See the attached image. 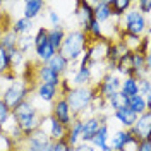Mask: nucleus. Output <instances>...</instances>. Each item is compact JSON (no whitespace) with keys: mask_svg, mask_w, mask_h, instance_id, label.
I'll return each mask as SVG.
<instances>
[{"mask_svg":"<svg viewBox=\"0 0 151 151\" xmlns=\"http://www.w3.org/2000/svg\"><path fill=\"white\" fill-rule=\"evenodd\" d=\"M10 117L14 119V122L17 125L21 132L24 134V137H28L29 134H33L35 131L41 129L43 127V117L40 115L38 108L35 106V103L31 100H24L21 105H17L12 112H10Z\"/></svg>","mask_w":151,"mask_h":151,"instance_id":"nucleus-1","label":"nucleus"},{"mask_svg":"<svg viewBox=\"0 0 151 151\" xmlns=\"http://www.w3.org/2000/svg\"><path fill=\"white\" fill-rule=\"evenodd\" d=\"M89 43H91V40H89V36L84 31L72 29V31L65 33L64 41H62V45L58 48V53L70 64V62H76L77 58L83 57V53L89 47Z\"/></svg>","mask_w":151,"mask_h":151,"instance_id":"nucleus-2","label":"nucleus"},{"mask_svg":"<svg viewBox=\"0 0 151 151\" xmlns=\"http://www.w3.org/2000/svg\"><path fill=\"white\" fill-rule=\"evenodd\" d=\"M94 96H96L94 86H70V89L64 94L74 119H81V115L93 105Z\"/></svg>","mask_w":151,"mask_h":151,"instance_id":"nucleus-3","label":"nucleus"},{"mask_svg":"<svg viewBox=\"0 0 151 151\" xmlns=\"http://www.w3.org/2000/svg\"><path fill=\"white\" fill-rule=\"evenodd\" d=\"M36 84V81L35 79H28L26 76L24 77H16L9 86H7V89L2 93V101L7 105V108H9L10 112L21 105L24 100H28L29 93L33 91V88Z\"/></svg>","mask_w":151,"mask_h":151,"instance_id":"nucleus-4","label":"nucleus"},{"mask_svg":"<svg viewBox=\"0 0 151 151\" xmlns=\"http://www.w3.org/2000/svg\"><path fill=\"white\" fill-rule=\"evenodd\" d=\"M52 144H53V141L48 137L47 131L41 127V129L35 131L33 134H29L28 137L22 141V144L17 146L16 150L17 151H50Z\"/></svg>","mask_w":151,"mask_h":151,"instance_id":"nucleus-5","label":"nucleus"},{"mask_svg":"<svg viewBox=\"0 0 151 151\" xmlns=\"http://www.w3.org/2000/svg\"><path fill=\"white\" fill-rule=\"evenodd\" d=\"M148 19L146 16H142L137 9L127 10L124 14V29L122 33H127V35H134V36H139L148 29Z\"/></svg>","mask_w":151,"mask_h":151,"instance_id":"nucleus-6","label":"nucleus"},{"mask_svg":"<svg viewBox=\"0 0 151 151\" xmlns=\"http://www.w3.org/2000/svg\"><path fill=\"white\" fill-rule=\"evenodd\" d=\"M120 77L115 74H105L101 77V81L98 84H93L94 89H96V96H100L101 100H108L112 94L119 93L120 91Z\"/></svg>","mask_w":151,"mask_h":151,"instance_id":"nucleus-7","label":"nucleus"},{"mask_svg":"<svg viewBox=\"0 0 151 151\" xmlns=\"http://www.w3.org/2000/svg\"><path fill=\"white\" fill-rule=\"evenodd\" d=\"M131 134L137 139V141H142V139H150L151 136V112L146 110L144 113H141L137 117L136 124L132 125L131 129Z\"/></svg>","mask_w":151,"mask_h":151,"instance_id":"nucleus-8","label":"nucleus"},{"mask_svg":"<svg viewBox=\"0 0 151 151\" xmlns=\"http://www.w3.org/2000/svg\"><path fill=\"white\" fill-rule=\"evenodd\" d=\"M50 115L55 117L64 127H69V125L72 124V120H74V117H72V113H70V108H69V105H67L64 96H58V98H57V101L53 103V106H52V113H50Z\"/></svg>","mask_w":151,"mask_h":151,"instance_id":"nucleus-9","label":"nucleus"},{"mask_svg":"<svg viewBox=\"0 0 151 151\" xmlns=\"http://www.w3.org/2000/svg\"><path fill=\"white\" fill-rule=\"evenodd\" d=\"M131 144H137V139L134 137L131 134V131H127V129H122V131L115 132V136H112V141H110V150L112 151H125L127 150V146H131Z\"/></svg>","mask_w":151,"mask_h":151,"instance_id":"nucleus-10","label":"nucleus"},{"mask_svg":"<svg viewBox=\"0 0 151 151\" xmlns=\"http://www.w3.org/2000/svg\"><path fill=\"white\" fill-rule=\"evenodd\" d=\"M76 16L79 19V26H81V31L88 33L89 29V24L94 21L93 16V9L89 5V2H77V10H76Z\"/></svg>","mask_w":151,"mask_h":151,"instance_id":"nucleus-11","label":"nucleus"},{"mask_svg":"<svg viewBox=\"0 0 151 151\" xmlns=\"http://www.w3.org/2000/svg\"><path fill=\"white\" fill-rule=\"evenodd\" d=\"M103 119L100 117H88L83 120V131H81V142H91L94 134L98 132Z\"/></svg>","mask_w":151,"mask_h":151,"instance_id":"nucleus-12","label":"nucleus"},{"mask_svg":"<svg viewBox=\"0 0 151 151\" xmlns=\"http://www.w3.org/2000/svg\"><path fill=\"white\" fill-rule=\"evenodd\" d=\"M91 9H93V16L96 22H106L112 17V10H110V0H98V2H89Z\"/></svg>","mask_w":151,"mask_h":151,"instance_id":"nucleus-13","label":"nucleus"},{"mask_svg":"<svg viewBox=\"0 0 151 151\" xmlns=\"http://www.w3.org/2000/svg\"><path fill=\"white\" fill-rule=\"evenodd\" d=\"M35 79L40 81V83H45V84L57 86V88H58L60 81H62V77L57 74V72H53V70H52L48 65H45V64H41V65L36 69V76H35Z\"/></svg>","mask_w":151,"mask_h":151,"instance_id":"nucleus-14","label":"nucleus"},{"mask_svg":"<svg viewBox=\"0 0 151 151\" xmlns=\"http://www.w3.org/2000/svg\"><path fill=\"white\" fill-rule=\"evenodd\" d=\"M108 139H110V136H108V125H106L105 122H101L98 132L94 134V137L91 139L89 144L93 146L94 150L98 148V150H101V151H112L110 146H108Z\"/></svg>","mask_w":151,"mask_h":151,"instance_id":"nucleus-15","label":"nucleus"},{"mask_svg":"<svg viewBox=\"0 0 151 151\" xmlns=\"http://www.w3.org/2000/svg\"><path fill=\"white\" fill-rule=\"evenodd\" d=\"M81 131H83V119H74L72 124L67 127L65 141L70 148H74L77 142H81Z\"/></svg>","mask_w":151,"mask_h":151,"instance_id":"nucleus-16","label":"nucleus"},{"mask_svg":"<svg viewBox=\"0 0 151 151\" xmlns=\"http://www.w3.org/2000/svg\"><path fill=\"white\" fill-rule=\"evenodd\" d=\"M47 120H48V125H50V129H48V132H47L48 137H50L52 141H62V139H65L67 127H64V125L58 122L55 117H52V115H48Z\"/></svg>","mask_w":151,"mask_h":151,"instance_id":"nucleus-17","label":"nucleus"},{"mask_svg":"<svg viewBox=\"0 0 151 151\" xmlns=\"http://www.w3.org/2000/svg\"><path fill=\"white\" fill-rule=\"evenodd\" d=\"M36 94L40 100L43 101H55L58 98V88L57 86H52V84H45V83H38L36 84Z\"/></svg>","mask_w":151,"mask_h":151,"instance_id":"nucleus-18","label":"nucleus"},{"mask_svg":"<svg viewBox=\"0 0 151 151\" xmlns=\"http://www.w3.org/2000/svg\"><path fill=\"white\" fill-rule=\"evenodd\" d=\"M93 70L89 65H79V69L76 70L72 83L76 86H93Z\"/></svg>","mask_w":151,"mask_h":151,"instance_id":"nucleus-19","label":"nucleus"},{"mask_svg":"<svg viewBox=\"0 0 151 151\" xmlns=\"http://www.w3.org/2000/svg\"><path fill=\"white\" fill-rule=\"evenodd\" d=\"M113 115H115V119L124 125V129H127V131L136 124L137 117H139V115H136V113L132 112L131 108H127V106H125V108H120V110H117V112H113Z\"/></svg>","mask_w":151,"mask_h":151,"instance_id":"nucleus-20","label":"nucleus"},{"mask_svg":"<svg viewBox=\"0 0 151 151\" xmlns=\"http://www.w3.org/2000/svg\"><path fill=\"white\" fill-rule=\"evenodd\" d=\"M45 2L43 0H28L24 2V16L22 17L29 19V21H35L40 16V12L45 9Z\"/></svg>","mask_w":151,"mask_h":151,"instance_id":"nucleus-21","label":"nucleus"},{"mask_svg":"<svg viewBox=\"0 0 151 151\" xmlns=\"http://www.w3.org/2000/svg\"><path fill=\"white\" fill-rule=\"evenodd\" d=\"M45 65H48L52 70H53V72H57V74L60 76V77H62V74H65L67 70H69V62H67V60L60 55L58 52H57L52 58H50V62H48V64H45Z\"/></svg>","mask_w":151,"mask_h":151,"instance_id":"nucleus-22","label":"nucleus"},{"mask_svg":"<svg viewBox=\"0 0 151 151\" xmlns=\"http://www.w3.org/2000/svg\"><path fill=\"white\" fill-rule=\"evenodd\" d=\"M9 29L12 33H16L17 36H24V35H28L29 31L33 29V21H29L26 17H19L12 22V26Z\"/></svg>","mask_w":151,"mask_h":151,"instance_id":"nucleus-23","label":"nucleus"},{"mask_svg":"<svg viewBox=\"0 0 151 151\" xmlns=\"http://www.w3.org/2000/svg\"><path fill=\"white\" fill-rule=\"evenodd\" d=\"M120 93H122L125 98H131L134 94H139L137 79H136V77H125L122 83H120Z\"/></svg>","mask_w":151,"mask_h":151,"instance_id":"nucleus-24","label":"nucleus"},{"mask_svg":"<svg viewBox=\"0 0 151 151\" xmlns=\"http://www.w3.org/2000/svg\"><path fill=\"white\" fill-rule=\"evenodd\" d=\"M64 36H65V29L62 26H55V28L48 29V43L55 48L57 52H58V48L64 41Z\"/></svg>","mask_w":151,"mask_h":151,"instance_id":"nucleus-25","label":"nucleus"},{"mask_svg":"<svg viewBox=\"0 0 151 151\" xmlns=\"http://www.w3.org/2000/svg\"><path fill=\"white\" fill-rule=\"evenodd\" d=\"M134 5L131 0H110V10H112L113 17H122L127 10Z\"/></svg>","mask_w":151,"mask_h":151,"instance_id":"nucleus-26","label":"nucleus"},{"mask_svg":"<svg viewBox=\"0 0 151 151\" xmlns=\"http://www.w3.org/2000/svg\"><path fill=\"white\" fill-rule=\"evenodd\" d=\"M127 108H131L136 115H141L146 110H150L146 106V101H144V98H142L141 94H134L131 98H127Z\"/></svg>","mask_w":151,"mask_h":151,"instance_id":"nucleus-27","label":"nucleus"},{"mask_svg":"<svg viewBox=\"0 0 151 151\" xmlns=\"http://www.w3.org/2000/svg\"><path fill=\"white\" fill-rule=\"evenodd\" d=\"M17 41H19V36L16 35V33H12L10 29L4 31V33L0 35V47L5 48L7 52L14 50V48H17Z\"/></svg>","mask_w":151,"mask_h":151,"instance_id":"nucleus-28","label":"nucleus"},{"mask_svg":"<svg viewBox=\"0 0 151 151\" xmlns=\"http://www.w3.org/2000/svg\"><path fill=\"white\" fill-rule=\"evenodd\" d=\"M36 52V58L40 60V64H48L50 62V58L57 53V50L50 43H47V45H43L41 48H38V50H35Z\"/></svg>","mask_w":151,"mask_h":151,"instance_id":"nucleus-29","label":"nucleus"},{"mask_svg":"<svg viewBox=\"0 0 151 151\" xmlns=\"http://www.w3.org/2000/svg\"><path fill=\"white\" fill-rule=\"evenodd\" d=\"M106 103H108V106L112 108L113 112H117V110H120V108H125V106H127V98L119 91V93L112 94V96L106 100Z\"/></svg>","mask_w":151,"mask_h":151,"instance_id":"nucleus-30","label":"nucleus"},{"mask_svg":"<svg viewBox=\"0 0 151 151\" xmlns=\"http://www.w3.org/2000/svg\"><path fill=\"white\" fill-rule=\"evenodd\" d=\"M137 84H139V94L144 98L146 106L151 108V91H150V79L148 77H141L137 79Z\"/></svg>","mask_w":151,"mask_h":151,"instance_id":"nucleus-31","label":"nucleus"},{"mask_svg":"<svg viewBox=\"0 0 151 151\" xmlns=\"http://www.w3.org/2000/svg\"><path fill=\"white\" fill-rule=\"evenodd\" d=\"M7 53H9L10 70H12V72H16V67H21L22 64H24V58H26V55H24V53H21L17 48L10 50V52H7Z\"/></svg>","mask_w":151,"mask_h":151,"instance_id":"nucleus-32","label":"nucleus"},{"mask_svg":"<svg viewBox=\"0 0 151 151\" xmlns=\"http://www.w3.org/2000/svg\"><path fill=\"white\" fill-rule=\"evenodd\" d=\"M47 43H48V28H40L38 33L33 36V47H35V50H38Z\"/></svg>","mask_w":151,"mask_h":151,"instance_id":"nucleus-33","label":"nucleus"},{"mask_svg":"<svg viewBox=\"0 0 151 151\" xmlns=\"http://www.w3.org/2000/svg\"><path fill=\"white\" fill-rule=\"evenodd\" d=\"M33 47V36H28V35H24V36H19V41H17V50L21 53H28L29 50Z\"/></svg>","mask_w":151,"mask_h":151,"instance_id":"nucleus-34","label":"nucleus"},{"mask_svg":"<svg viewBox=\"0 0 151 151\" xmlns=\"http://www.w3.org/2000/svg\"><path fill=\"white\" fill-rule=\"evenodd\" d=\"M10 72V64H9V53L5 48L0 47V76Z\"/></svg>","mask_w":151,"mask_h":151,"instance_id":"nucleus-35","label":"nucleus"},{"mask_svg":"<svg viewBox=\"0 0 151 151\" xmlns=\"http://www.w3.org/2000/svg\"><path fill=\"white\" fill-rule=\"evenodd\" d=\"M10 119V110L7 108V105L2 101V98H0V131H4V127H5V124L9 122Z\"/></svg>","mask_w":151,"mask_h":151,"instance_id":"nucleus-36","label":"nucleus"},{"mask_svg":"<svg viewBox=\"0 0 151 151\" xmlns=\"http://www.w3.org/2000/svg\"><path fill=\"white\" fill-rule=\"evenodd\" d=\"M136 5H137V10L141 12L142 16H148L151 12V0H139Z\"/></svg>","mask_w":151,"mask_h":151,"instance_id":"nucleus-37","label":"nucleus"},{"mask_svg":"<svg viewBox=\"0 0 151 151\" xmlns=\"http://www.w3.org/2000/svg\"><path fill=\"white\" fill-rule=\"evenodd\" d=\"M50 151H70V146L67 144L65 139H62V141H53Z\"/></svg>","mask_w":151,"mask_h":151,"instance_id":"nucleus-38","label":"nucleus"},{"mask_svg":"<svg viewBox=\"0 0 151 151\" xmlns=\"http://www.w3.org/2000/svg\"><path fill=\"white\" fill-rule=\"evenodd\" d=\"M48 19H50L52 28L60 26V16H58V12H57V10H50V12H48Z\"/></svg>","mask_w":151,"mask_h":151,"instance_id":"nucleus-39","label":"nucleus"},{"mask_svg":"<svg viewBox=\"0 0 151 151\" xmlns=\"http://www.w3.org/2000/svg\"><path fill=\"white\" fill-rule=\"evenodd\" d=\"M134 151H151V141L150 139H142L136 144V150Z\"/></svg>","mask_w":151,"mask_h":151,"instance_id":"nucleus-40","label":"nucleus"},{"mask_svg":"<svg viewBox=\"0 0 151 151\" xmlns=\"http://www.w3.org/2000/svg\"><path fill=\"white\" fill-rule=\"evenodd\" d=\"M72 150H74V151H96L89 142H77Z\"/></svg>","mask_w":151,"mask_h":151,"instance_id":"nucleus-41","label":"nucleus"},{"mask_svg":"<svg viewBox=\"0 0 151 151\" xmlns=\"http://www.w3.org/2000/svg\"><path fill=\"white\" fill-rule=\"evenodd\" d=\"M70 151H74V150H72V148H70Z\"/></svg>","mask_w":151,"mask_h":151,"instance_id":"nucleus-42","label":"nucleus"}]
</instances>
